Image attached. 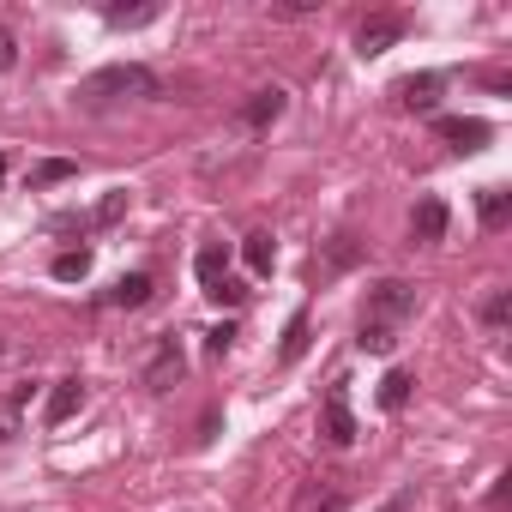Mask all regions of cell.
Segmentation results:
<instances>
[{
	"mask_svg": "<svg viewBox=\"0 0 512 512\" xmlns=\"http://www.w3.org/2000/svg\"><path fill=\"white\" fill-rule=\"evenodd\" d=\"M133 97H157V73L139 67V61L103 67V73H91V79L79 85V109H91V115H103V109H115V103H133Z\"/></svg>",
	"mask_w": 512,
	"mask_h": 512,
	"instance_id": "6da1fadb",
	"label": "cell"
},
{
	"mask_svg": "<svg viewBox=\"0 0 512 512\" xmlns=\"http://www.w3.org/2000/svg\"><path fill=\"white\" fill-rule=\"evenodd\" d=\"M416 314V290L410 284H398V278H386V284H374L368 290V308H362V326H380V332H398L404 320Z\"/></svg>",
	"mask_w": 512,
	"mask_h": 512,
	"instance_id": "7a4b0ae2",
	"label": "cell"
},
{
	"mask_svg": "<svg viewBox=\"0 0 512 512\" xmlns=\"http://www.w3.org/2000/svg\"><path fill=\"white\" fill-rule=\"evenodd\" d=\"M434 133H440L452 151H482V145L494 139V127L476 121V115H434Z\"/></svg>",
	"mask_w": 512,
	"mask_h": 512,
	"instance_id": "3957f363",
	"label": "cell"
},
{
	"mask_svg": "<svg viewBox=\"0 0 512 512\" xmlns=\"http://www.w3.org/2000/svg\"><path fill=\"white\" fill-rule=\"evenodd\" d=\"M181 368H187V362H181V344H175V338H157V350H151V362H145V386H151V392H169V386L181 380Z\"/></svg>",
	"mask_w": 512,
	"mask_h": 512,
	"instance_id": "277c9868",
	"label": "cell"
},
{
	"mask_svg": "<svg viewBox=\"0 0 512 512\" xmlns=\"http://www.w3.org/2000/svg\"><path fill=\"white\" fill-rule=\"evenodd\" d=\"M326 440H332V446H350V440H356V416H350V392H344V380L326 392Z\"/></svg>",
	"mask_w": 512,
	"mask_h": 512,
	"instance_id": "5b68a950",
	"label": "cell"
},
{
	"mask_svg": "<svg viewBox=\"0 0 512 512\" xmlns=\"http://www.w3.org/2000/svg\"><path fill=\"white\" fill-rule=\"evenodd\" d=\"M398 37H404V19H392V13H386V19H368V25L356 31V55H362V61H368V55H386Z\"/></svg>",
	"mask_w": 512,
	"mask_h": 512,
	"instance_id": "8992f818",
	"label": "cell"
},
{
	"mask_svg": "<svg viewBox=\"0 0 512 512\" xmlns=\"http://www.w3.org/2000/svg\"><path fill=\"white\" fill-rule=\"evenodd\" d=\"M446 223H452L446 199H416V211H410V235H416V241H440Z\"/></svg>",
	"mask_w": 512,
	"mask_h": 512,
	"instance_id": "52a82bcc",
	"label": "cell"
},
{
	"mask_svg": "<svg viewBox=\"0 0 512 512\" xmlns=\"http://www.w3.org/2000/svg\"><path fill=\"white\" fill-rule=\"evenodd\" d=\"M284 103H290V97H284L278 85H266V91H253V97L241 103V121H247V127H272V121L284 115Z\"/></svg>",
	"mask_w": 512,
	"mask_h": 512,
	"instance_id": "ba28073f",
	"label": "cell"
},
{
	"mask_svg": "<svg viewBox=\"0 0 512 512\" xmlns=\"http://www.w3.org/2000/svg\"><path fill=\"white\" fill-rule=\"evenodd\" d=\"M79 410H85V380H55V392H49V410H43V416L61 428V422H73Z\"/></svg>",
	"mask_w": 512,
	"mask_h": 512,
	"instance_id": "9c48e42d",
	"label": "cell"
},
{
	"mask_svg": "<svg viewBox=\"0 0 512 512\" xmlns=\"http://www.w3.org/2000/svg\"><path fill=\"white\" fill-rule=\"evenodd\" d=\"M434 97H440V73H410L398 85V103L404 109H434Z\"/></svg>",
	"mask_w": 512,
	"mask_h": 512,
	"instance_id": "30bf717a",
	"label": "cell"
},
{
	"mask_svg": "<svg viewBox=\"0 0 512 512\" xmlns=\"http://www.w3.org/2000/svg\"><path fill=\"white\" fill-rule=\"evenodd\" d=\"M103 302H109V308H145V302H151V272H127Z\"/></svg>",
	"mask_w": 512,
	"mask_h": 512,
	"instance_id": "8fae6325",
	"label": "cell"
},
{
	"mask_svg": "<svg viewBox=\"0 0 512 512\" xmlns=\"http://www.w3.org/2000/svg\"><path fill=\"white\" fill-rule=\"evenodd\" d=\"M193 272H199V284L211 290L217 278H229V247H217V241H205L199 253H193Z\"/></svg>",
	"mask_w": 512,
	"mask_h": 512,
	"instance_id": "7c38bea8",
	"label": "cell"
},
{
	"mask_svg": "<svg viewBox=\"0 0 512 512\" xmlns=\"http://www.w3.org/2000/svg\"><path fill=\"white\" fill-rule=\"evenodd\" d=\"M241 260H247L253 272L266 278V272L278 266V241H272V235H247V241H241Z\"/></svg>",
	"mask_w": 512,
	"mask_h": 512,
	"instance_id": "4fadbf2b",
	"label": "cell"
},
{
	"mask_svg": "<svg viewBox=\"0 0 512 512\" xmlns=\"http://www.w3.org/2000/svg\"><path fill=\"white\" fill-rule=\"evenodd\" d=\"M55 278H61V284L91 278V247H67V253H55Z\"/></svg>",
	"mask_w": 512,
	"mask_h": 512,
	"instance_id": "5bb4252c",
	"label": "cell"
},
{
	"mask_svg": "<svg viewBox=\"0 0 512 512\" xmlns=\"http://www.w3.org/2000/svg\"><path fill=\"white\" fill-rule=\"evenodd\" d=\"M410 386H416V380H410L404 368H392V374L380 380V410H392V416H398V410L410 404Z\"/></svg>",
	"mask_w": 512,
	"mask_h": 512,
	"instance_id": "9a60e30c",
	"label": "cell"
},
{
	"mask_svg": "<svg viewBox=\"0 0 512 512\" xmlns=\"http://www.w3.org/2000/svg\"><path fill=\"white\" fill-rule=\"evenodd\" d=\"M79 175V163L73 157H49V163H37L31 169V187H55V181H73Z\"/></svg>",
	"mask_w": 512,
	"mask_h": 512,
	"instance_id": "2e32d148",
	"label": "cell"
},
{
	"mask_svg": "<svg viewBox=\"0 0 512 512\" xmlns=\"http://www.w3.org/2000/svg\"><path fill=\"white\" fill-rule=\"evenodd\" d=\"M302 350H308V314H296V320L284 326V344H278V356H284V362H302Z\"/></svg>",
	"mask_w": 512,
	"mask_h": 512,
	"instance_id": "e0dca14e",
	"label": "cell"
},
{
	"mask_svg": "<svg viewBox=\"0 0 512 512\" xmlns=\"http://www.w3.org/2000/svg\"><path fill=\"white\" fill-rule=\"evenodd\" d=\"M103 19H109L115 31H139V25H151V19H157V7H109Z\"/></svg>",
	"mask_w": 512,
	"mask_h": 512,
	"instance_id": "ac0fdd59",
	"label": "cell"
},
{
	"mask_svg": "<svg viewBox=\"0 0 512 512\" xmlns=\"http://www.w3.org/2000/svg\"><path fill=\"white\" fill-rule=\"evenodd\" d=\"M506 211H512V199H506L500 187H482V229H500Z\"/></svg>",
	"mask_w": 512,
	"mask_h": 512,
	"instance_id": "d6986e66",
	"label": "cell"
},
{
	"mask_svg": "<svg viewBox=\"0 0 512 512\" xmlns=\"http://www.w3.org/2000/svg\"><path fill=\"white\" fill-rule=\"evenodd\" d=\"M506 314H512V296L494 290V296L482 302V326H488V332H506Z\"/></svg>",
	"mask_w": 512,
	"mask_h": 512,
	"instance_id": "ffe728a7",
	"label": "cell"
},
{
	"mask_svg": "<svg viewBox=\"0 0 512 512\" xmlns=\"http://www.w3.org/2000/svg\"><path fill=\"white\" fill-rule=\"evenodd\" d=\"M205 296H211L217 308H241V302H247V284H235V278H217Z\"/></svg>",
	"mask_w": 512,
	"mask_h": 512,
	"instance_id": "44dd1931",
	"label": "cell"
},
{
	"mask_svg": "<svg viewBox=\"0 0 512 512\" xmlns=\"http://www.w3.org/2000/svg\"><path fill=\"white\" fill-rule=\"evenodd\" d=\"M368 356H392V344H398V332H380V326H362V338H356Z\"/></svg>",
	"mask_w": 512,
	"mask_h": 512,
	"instance_id": "7402d4cb",
	"label": "cell"
},
{
	"mask_svg": "<svg viewBox=\"0 0 512 512\" xmlns=\"http://www.w3.org/2000/svg\"><path fill=\"white\" fill-rule=\"evenodd\" d=\"M229 344H235V326H229V320H223V326H211V332H205V350H211V356H223V350H229Z\"/></svg>",
	"mask_w": 512,
	"mask_h": 512,
	"instance_id": "603a6c76",
	"label": "cell"
},
{
	"mask_svg": "<svg viewBox=\"0 0 512 512\" xmlns=\"http://www.w3.org/2000/svg\"><path fill=\"white\" fill-rule=\"evenodd\" d=\"M350 260H356V241H350V235H338V241H332V272H344Z\"/></svg>",
	"mask_w": 512,
	"mask_h": 512,
	"instance_id": "cb8c5ba5",
	"label": "cell"
},
{
	"mask_svg": "<svg viewBox=\"0 0 512 512\" xmlns=\"http://www.w3.org/2000/svg\"><path fill=\"white\" fill-rule=\"evenodd\" d=\"M121 211H127V193H109V199H103V205H97V223H115V217H121Z\"/></svg>",
	"mask_w": 512,
	"mask_h": 512,
	"instance_id": "d4e9b609",
	"label": "cell"
},
{
	"mask_svg": "<svg viewBox=\"0 0 512 512\" xmlns=\"http://www.w3.org/2000/svg\"><path fill=\"white\" fill-rule=\"evenodd\" d=\"M19 61V43H13V31H0V73H7Z\"/></svg>",
	"mask_w": 512,
	"mask_h": 512,
	"instance_id": "484cf974",
	"label": "cell"
},
{
	"mask_svg": "<svg viewBox=\"0 0 512 512\" xmlns=\"http://www.w3.org/2000/svg\"><path fill=\"white\" fill-rule=\"evenodd\" d=\"M0 181H7V157H0Z\"/></svg>",
	"mask_w": 512,
	"mask_h": 512,
	"instance_id": "4316f807",
	"label": "cell"
},
{
	"mask_svg": "<svg viewBox=\"0 0 512 512\" xmlns=\"http://www.w3.org/2000/svg\"><path fill=\"white\" fill-rule=\"evenodd\" d=\"M326 512H344V506H326Z\"/></svg>",
	"mask_w": 512,
	"mask_h": 512,
	"instance_id": "83f0119b",
	"label": "cell"
}]
</instances>
